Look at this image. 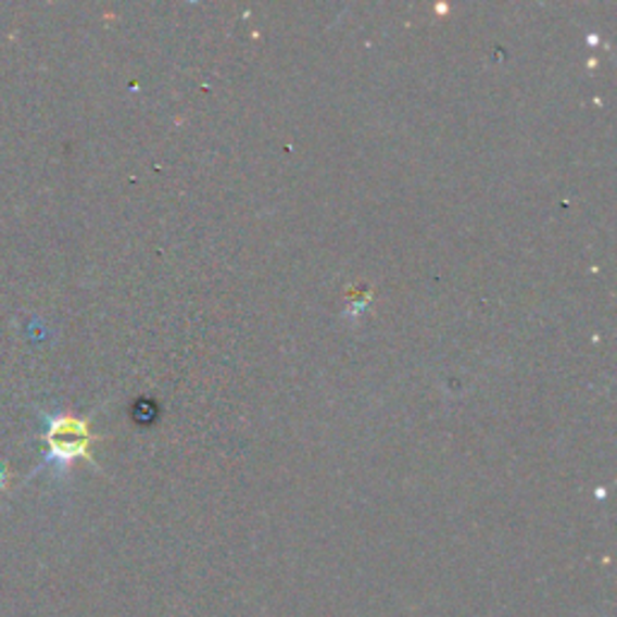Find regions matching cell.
Masks as SVG:
<instances>
[{
	"label": "cell",
	"instance_id": "obj_1",
	"mask_svg": "<svg viewBox=\"0 0 617 617\" xmlns=\"http://www.w3.org/2000/svg\"><path fill=\"white\" fill-rule=\"evenodd\" d=\"M41 442L47 446L43 466H49L56 473H65L75 461H87L95 466L92 458L95 435L90 429V423L83 420V417H75L68 413L49 415Z\"/></svg>",
	"mask_w": 617,
	"mask_h": 617
},
{
	"label": "cell",
	"instance_id": "obj_2",
	"mask_svg": "<svg viewBox=\"0 0 617 617\" xmlns=\"http://www.w3.org/2000/svg\"><path fill=\"white\" fill-rule=\"evenodd\" d=\"M3 484H5V470L0 468V488H3Z\"/></svg>",
	"mask_w": 617,
	"mask_h": 617
}]
</instances>
